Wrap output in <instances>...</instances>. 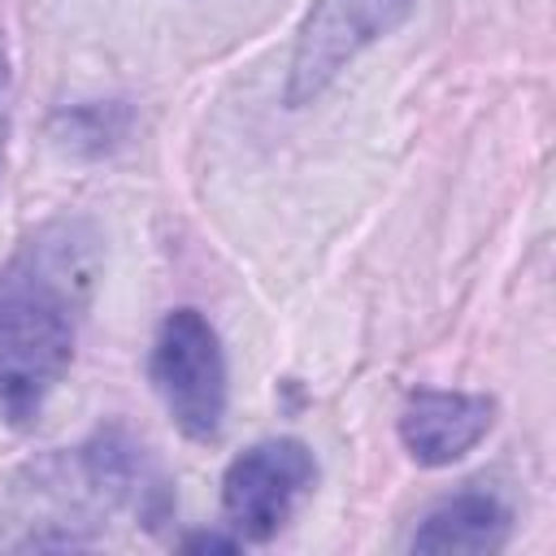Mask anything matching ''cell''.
Instances as JSON below:
<instances>
[{
    "label": "cell",
    "mask_w": 556,
    "mask_h": 556,
    "mask_svg": "<svg viewBox=\"0 0 556 556\" xmlns=\"http://www.w3.org/2000/svg\"><path fill=\"white\" fill-rule=\"evenodd\" d=\"M91 282L96 235L78 217L39 226L0 265V417L9 426H30L65 378Z\"/></svg>",
    "instance_id": "cell-1"
},
{
    "label": "cell",
    "mask_w": 556,
    "mask_h": 556,
    "mask_svg": "<svg viewBox=\"0 0 556 556\" xmlns=\"http://www.w3.org/2000/svg\"><path fill=\"white\" fill-rule=\"evenodd\" d=\"M148 378L169 421L191 443H217L226 426V352L213 321L200 308H174L161 317Z\"/></svg>",
    "instance_id": "cell-2"
},
{
    "label": "cell",
    "mask_w": 556,
    "mask_h": 556,
    "mask_svg": "<svg viewBox=\"0 0 556 556\" xmlns=\"http://www.w3.org/2000/svg\"><path fill=\"white\" fill-rule=\"evenodd\" d=\"M413 17V0H313L287 61V104H313L369 43Z\"/></svg>",
    "instance_id": "cell-3"
},
{
    "label": "cell",
    "mask_w": 556,
    "mask_h": 556,
    "mask_svg": "<svg viewBox=\"0 0 556 556\" xmlns=\"http://www.w3.org/2000/svg\"><path fill=\"white\" fill-rule=\"evenodd\" d=\"M317 482L308 443L278 434L243 447L222 473V517L239 543H269Z\"/></svg>",
    "instance_id": "cell-4"
},
{
    "label": "cell",
    "mask_w": 556,
    "mask_h": 556,
    "mask_svg": "<svg viewBox=\"0 0 556 556\" xmlns=\"http://www.w3.org/2000/svg\"><path fill=\"white\" fill-rule=\"evenodd\" d=\"M491 426H495V400L482 391L417 387L400 408V443L426 469L456 465L491 434Z\"/></svg>",
    "instance_id": "cell-5"
},
{
    "label": "cell",
    "mask_w": 556,
    "mask_h": 556,
    "mask_svg": "<svg viewBox=\"0 0 556 556\" xmlns=\"http://www.w3.org/2000/svg\"><path fill=\"white\" fill-rule=\"evenodd\" d=\"M513 539V508L482 486H465L447 500H439L421 526L413 530L408 547L413 552H430V556H491Z\"/></svg>",
    "instance_id": "cell-6"
},
{
    "label": "cell",
    "mask_w": 556,
    "mask_h": 556,
    "mask_svg": "<svg viewBox=\"0 0 556 556\" xmlns=\"http://www.w3.org/2000/svg\"><path fill=\"white\" fill-rule=\"evenodd\" d=\"M130 130V109L122 100H91V104H74L65 113H56L52 122V139L65 152L78 156H104L113 152Z\"/></svg>",
    "instance_id": "cell-7"
},
{
    "label": "cell",
    "mask_w": 556,
    "mask_h": 556,
    "mask_svg": "<svg viewBox=\"0 0 556 556\" xmlns=\"http://www.w3.org/2000/svg\"><path fill=\"white\" fill-rule=\"evenodd\" d=\"M9 126H13V74H9V56H4V48H0V174H4Z\"/></svg>",
    "instance_id": "cell-8"
},
{
    "label": "cell",
    "mask_w": 556,
    "mask_h": 556,
    "mask_svg": "<svg viewBox=\"0 0 556 556\" xmlns=\"http://www.w3.org/2000/svg\"><path fill=\"white\" fill-rule=\"evenodd\" d=\"M178 547H182V552H235L239 539H235V534H208V530H195V534H187Z\"/></svg>",
    "instance_id": "cell-9"
}]
</instances>
